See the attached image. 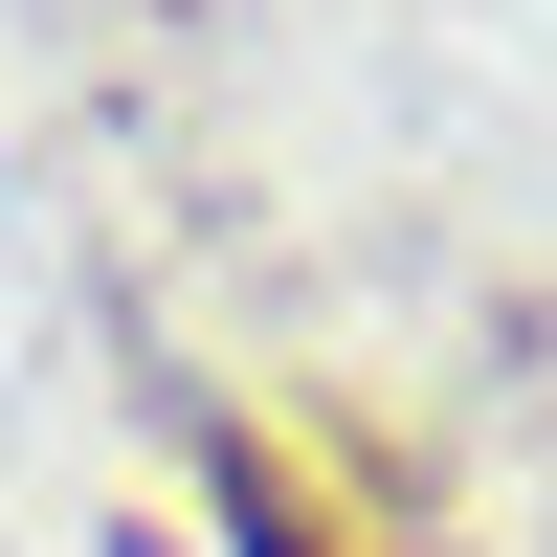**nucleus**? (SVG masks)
I'll use <instances>...</instances> for the list:
<instances>
[{
    "mask_svg": "<svg viewBox=\"0 0 557 557\" xmlns=\"http://www.w3.org/2000/svg\"><path fill=\"white\" fill-rule=\"evenodd\" d=\"M223 513H246V557H335V513H312L290 446H223Z\"/></svg>",
    "mask_w": 557,
    "mask_h": 557,
    "instance_id": "1",
    "label": "nucleus"
}]
</instances>
